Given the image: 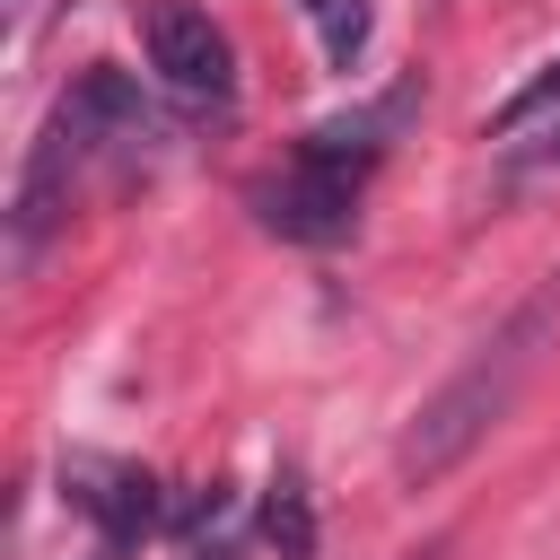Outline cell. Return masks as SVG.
I'll use <instances>...</instances> for the list:
<instances>
[{"label": "cell", "instance_id": "1", "mask_svg": "<svg viewBox=\"0 0 560 560\" xmlns=\"http://www.w3.org/2000/svg\"><path fill=\"white\" fill-rule=\"evenodd\" d=\"M551 324H560V271L411 411V429H402V446H394V472L402 481H438V472H455L481 438H490V420H508V402H516V385L534 376V359H542V341H551Z\"/></svg>", "mask_w": 560, "mask_h": 560}, {"label": "cell", "instance_id": "2", "mask_svg": "<svg viewBox=\"0 0 560 560\" xmlns=\"http://www.w3.org/2000/svg\"><path fill=\"white\" fill-rule=\"evenodd\" d=\"M368 166H376V122H324V131H306V149L271 184H254V210L289 245H341L359 228Z\"/></svg>", "mask_w": 560, "mask_h": 560}, {"label": "cell", "instance_id": "3", "mask_svg": "<svg viewBox=\"0 0 560 560\" xmlns=\"http://www.w3.org/2000/svg\"><path fill=\"white\" fill-rule=\"evenodd\" d=\"M140 44H149V70H158L184 105H228V96H236V44L219 35L210 9H192V0H149Z\"/></svg>", "mask_w": 560, "mask_h": 560}, {"label": "cell", "instance_id": "4", "mask_svg": "<svg viewBox=\"0 0 560 560\" xmlns=\"http://www.w3.org/2000/svg\"><path fill=\"white\" fill-rule=\"evenodd\" d=\"M79 158H88L79 122H70V114H52V122H44V140L26 149V175H18V192H9V271H35V262H44V245L70 228Z\"/></svg>", "mask_w": 560, "mask_h": 560}, {"label": "cell", "instance_id": "5", "mask_svg": "<svg viewBox=\"0 0 560 560\" xmlns=\"http://www.w3.org/2000/svg\"><path fill=\"white\" fill-rule=\"evenodd\" d=\"M61 499L96 516L105 551H131L149 525H158V481L140 464H105V455H70L61 464Z\"/></svg>", "mask_w": 560, "mask_h": 560}, {"label": "cell", "instance_id": "6", "mask_svg": "<svg viewBox=\"0 0 560 560\" xmlns=\"http://www.w3.org/2000/svg\"><path fill=\"white\" fill-rule=\"evenodd\" d=\"M61 114L79 122V140H88V158H96V149H122V158H140V149L158 140V114H149V96H140V79H131V70H114V61H96V70H79V88L61 96Z\"/></svg>", "mask_w": 560, "mask_h": 560}, {"label": "cell", "instance_id": "7", "mask_svg": "<svg viewBox=\"0 0 560 560\" xmlns=\"http://www.w3.org/2000/svg\"><path fill=\"white\" fill-rule=\"evenodd\" d=\"M262 542L280 560H315V499H306V472L298 464H280L262 481Z\"/></svg>", "mask_w": 560, "mask_h": 560}, {"label": "cell", "instance_id": "8", "mask_svg": "<svg viewBox=\"0 0 560 560\" xmlns=\"http://www.w3.org/2000/svg\"><path fill=\"white\" fill-rule=\"evenodd\" d=\"M298 9H306V26H315V44H324V61H332V70H350V61L368 52L376 0H298Z\"/></svg>", "mask_w": 560, "mask_h": 560}, {"label": "cell", "instance_id": "9", "mask_svg": "<svg viewBox=\"0 0 560 560\" xmlns=\"http://www.w3.org/2000/svg\"><path fill=\"white\" fill-rule=\"evenodd\" d=\"M551 105H560V61H551L542 79H525V88H516V96H508V105L490 114V140H508V131H525V122H542Z\"/></svg>", "mask_w": 560, "mask_h": 560}, {"label": "cell", "instance_id": "10", "mask_svg": "<svg viewBox=\"0 0 560 560\" xmlns=\"http://www.w3.org/2000/svg\"><path fill=\"white\" fill-rule=\"evenodd\" d=\"M551 158H560V131H551Z\"/></svg>", "mask_w": 560, "mask_h": 560}, {"label": "cell", "instance_id": "11", "mask_svg": "<svg viewBox=\"0 0 560 560\" xmlns=\"http://www.w3.org/2000/svg\"><path fill=\"white\" fill-rule=\"evenodd\" d=\"M105 560H114V551H105Z\"/></svg>", "mask_w": 560, "mask_h": 560}]
</instances>
